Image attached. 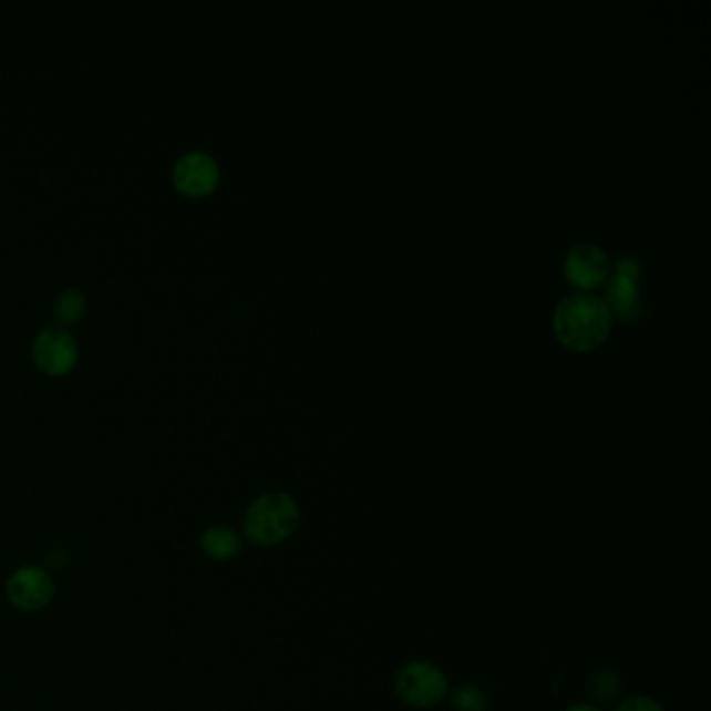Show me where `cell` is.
Instances as JSON below:
<instances>
[{
  "label": "cell",
  "instance_id": "obj_1",
  "mask_svg": "<svg viewBox=\"0 0 711 711\" xmlns=\"http://www.w3.org/2000/svg\"><path fill=\"white\" fill-rule=\"evenodd\" d=\"M557 340L578 353L595 351L611 330V313L604 299L578 292L557 305L553 316Z\"/></svg>",
  "mask_w": 711,
  "mask_h": 711
},
{
  "label": "cell",
  "instance_id": "obj_2",
  "mask_svg": "<svg viewBox=\"0 0 711 711\" xmlns=\"http://www.w3.org/2000/svg\"><path fill=\"white\" fill-rule=\"evenodd\" d=\"M299 524V503L286 493L274 491L250 503L243 522V530L257 547H278L297 533Z\"/></svg>",
  "mask_w": 711,
  "mask_h": 711
},
{
  "label": "cell",
  "instance_id": "obj_3",
  "mask_svg": "<svg viewBox=\"0 0 711 711\" xmlns=\"http://www.w3.org/2000/svg\"><path fill=\"white\" fill-rule=\"evenodd\" d=\"M394 693L410 708L430 710L449 693V678L436 663L413 659L394 676Z\"/></svg>",
  "mask_w": 711,
  "mask_h": 711
},
{
  "label": "cell",
  "instance_id": "obj_4",
  "mask_svg": "<svg viewBox=\"0 0 711 711\" xmlns=\"http://www.w3.org/2000/svg\"><path fill=\"white\" fill-rule=\"evenodd\" d=\"M640 266L639 261L624 257L614 269V276L607 278L605 286V305L611 316L618 320L637 321L642 313L640 305Z\"/></svg>",
  "mask_w": 711,
  "mask_h": 711
},
{
  "label": "cell",
  "instance_id": "obj_5",
  "mask_svg": "<svg viewBox=\"0 0 711 711\" xmlns=\"http://www.w3.org/2000/svg\"><path fill=\"white\" fill-rule=\"evenodd\" d=\"M78 357L80 351L75 338L61 328L42 330L32 344V359L38 370L53 378L70 374L78 363Z\"/></svg>",
  "mask_w": 711,
  "mask_h": 711
},
{
  "label": "cell",
  "instance_id": "obj_6",
  "mask_svg": "<svg viewBox=\"0 0 711 711\" xmlns=\"http://www.w3.org/2000/svg\"><path fill=\"white\" fill-rule=\"evenodd\" d=\"M7 597L19 611H40L54 599L53 576L37 566L16 569L7 580Z\"/></svg>",
  "mask_w": 711,
  "mask_h": 711
},
{
  "label": "cell",
  "instance_id": "obj_7",
  "mask_svg": "<svg viewBox=\"0 0 711 711\" xmlns=\"http://www.w3.org/2000/svg\"><path fill=\"white\" fill-rule=\"evenodd\" d=\"M219 165L207 153H188L174 165V186L179 195L188 198H205L212 195L219 184Z\"/></svg>",
  "mask_w": 711,
  "mask_h": 711
},
{
  "label": "cell",
  "instance_id": "obj_8",
  "mask_svg": "<svg viewBox=\"0 0 711 711\" xmlns=\"http://www.w3.org/2000/svg\"><path fill=\"white\" fill-rule=\"evenodd\" d=\"M611 274L604 249L595 245H578L566 257V276L580 290H595L607 282Z\"/></svg>",
  "mask_w": 711,
  "mask_h": 711
},
{
  "label": "cell",
  "instance_id": "obj_9",
  "mask_svg": "<svg viewBox=\"0 0 711 711\" xmlns=\"http://www.w3.org/2000/svg\"><path fill=\"white\" fill-rule=\"evenodd\" d=\"M200 549L215 561H230L243 552V540L231 528L214 526L200 536Z\"/></svg>",
  "mask_w": 711,
  "mask_h": 711
},
{
  "label": "cell",
  "instance_id": "obj_10",
  "mask_svg": "<svg viewBox=\"0 0 711 711\" xmlns=\"http://www.w3.org/2000/svg\"><path fill=\"white\" fill-rule=\"evenodd\" d=\"M587 691L595 705H609L622 694V680L618 672L609 668H599L588 676Z\"/></svg>",
  "mask_w": 711,
  "mask_h": 711
},
{
  "label": "cell",
  "instance_id": "obj_11",
  "mask_svg": "<svg viewBox=\"0 0 711 711\" xmlns=\"http://www.w3.org/2000/svg\"><path fill=\"white\" fill-rule=\"evenodd\" d=\"M54 318L61 326H73L82 320L86 311V301L78 290H63L54 301Z\"/></svg>",
  "mask_w": 711,
  "mask_h": 711
},
{
  "label": "cell",
  "instance_id": "obj_12",
  "mask_svg": "<svg viewBox=\"0 0 711 711\" xmlns=\"http://www.w3.org/2000/svg\"><path fill=\"white\" fill-rule=\"evenodd\" d=\"M453 711H488L491 699L478 684H462L451 693Z\"/></svg>",
  "mask_w": 711,
  "mask_h": 711
},
{
  "label": "cell",
  "instance_id": "obj_13",
  "mask_svg": "<svg viewBox=\"0 0 711 711\" xmlns=\"http://www.w3.org/2000/svg\"><path fill=\"white\" fill-rule=\"evenodd\" d=\"M616 711H666L658 699L649 694H632L624 699L622 703L616 708Z\"/></svg>",
  "mask_w": 711,
  "mask_h": 711
},
{
  "label": "cell",
  "instance_id": "obj_14",
  "mask_svg": "<svg viewBox=\"0 0 711 711\" xmlns=\"http://www.w3.org/2000/svg\"><path fill=\"white\" fill-rule=\"evenodd\" d=\"M566 711H604L599 705H595V703H574V705H569L568 710Z\"/></svg>",
  "mask_w": 711,
  "mask_h": 711
}]
</instances>
